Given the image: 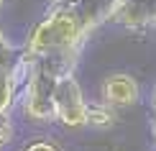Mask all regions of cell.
<instances>
[{
	"label": "cell",
	"instance_id": "30bf717a",
	"mask_svg": "<svg viewBox=\"0 0 156 151\" xmlns=\"http://www.w3.org/2000/svg\"><path fill=\"white\" fill-rule=\"evenodd\" d=\"M13 138V123L8 113H0V149L8 146V141Z\"/></svg>",
	"mask_w": 156,
	"mask_h": 151
},
{
	"label": "cell",
	"instance_id": "7a4b0ae2",
	"mask_svg": "<svg viewBox=\"0 0 156 151\" xmlns=\"http://www.w3.org/2000/svg\"><path fill=\"white\" fill-rule=\"evenodd\" d=\"M54 115L69 128L87 126V102L74 72H64L54 87Z\"/></svg>",
	"mask_w": 156,
	"mask_h": 151
},
{
	"label": "cell",
	"instance_id": "ba28073f",
	"mask_svg": "<svg viewBox=\"0 0 156 151\" xmlns=\"http://www.w3.org/2000/svg\"><path fill=\"white\" fill-rule=\"evenodd\" d=\"M87 126H95V128L113 126V110L105 105H87Z\"/></svg>",
	"mask_w": 156,
	"mask_h": 151
},
{
	"label": "cell",
	"instance_id": "277c9868",
	"mask_svg": "<svg viewBox=\"0 0 156 151\" xmlns=\"http://www.w3.org/2000/svg\"><path fill=\"white\" fill-rule=\"evenodd\" d=\"M64 3L74 10V16L82 21V26L87 28V34L92 28H97L100 23H105L113 18V13L118 10V5L123 0H56Z\"/></svg>",
	"mask_w": 156,
	"mask_h": 151
},
{
	"label": "cell",
	"instance_id": "9c48e42d",
	"mask_svg": "<svg viewBox=\"0 0 156 151\" xmlns=\"http://www.w3.org/2000/svg\"><path fill=\"white\" fill-rule=\"evenodd\" d=\"M23 151H62V149H59V143H54L51 138H31Z\"/></svg>",
	"mask_w": 156,
	"mask_h": 151
},
{
	"label": "cell",
	"instance_id": "52a82bcc",
	"mask_svg": "<svg viewBox=\"0 0 156 151\" xmlns=\"http://www.w3.org/2000/svg\"><path fill=\"white\" fill-rule=\"evenodd\" d=\"M21 59H23V49H16L8 38L3 36V31H0V67L18 69L21 67Z\"/></svg>",
	"mask_w": 156,
	"mask_h": 151
},
{
	"label": "cell",
	"instance_id": "4fadbf2b",
	"mask_svg": "<svg viewBox=\"0 0 156 151\" xmlns=\"http://www.w3.org/2000/svg\"><path fill=\"white\" fill-rule=\"evenodd\" d=\"M3 3H5V0H0V8H3Z\"/></svg>",
	"mask_w": 156,
	"mask_h": 151
},
{
	"label": "cell",
	"instance_id": "7c38bea8",
	"mask_svg": "<svg viewBox=\"0 0 156 151\" xmlns=\"http://www.w3.org/2000/svg\"><path fill=\"white\" fill-rule=\"evenodd\" d=\"M151 131H154V141H156V118H154V128Z\"/></svg>",
	"mask_w": 156,
	"mask_h": 151
},
{
	"label": "cell",
	"instance_id": "5b68a950",
	"mask_svg": "<svg viewBox=\"0 0 156 151\" xmlns=\"http://www.w3.org/2000/svg\"><path fill=\"white\" fill-rule=\"evenodd\" d=\"M110 21H115L118 26H126V28L156 26V0H123Z\"/></svg>",
	"mask_w": 156,
	"mask_h": 151
},
{
	"label": "cell",
	"instance_id": "8fae6325",
	"mask_svg": "<svg viewBox=\"0 0 156 151\" xmlns=\"http://www.w3.org/2000/svg\"><path fill=\"white\" fill-rule=\"evenodd\" d=\"M151 108H154V115H156V90H154V95H151Z\"/></svg>",
	"mask_w": 156,
	"mask_h": 151
},
{
	"label": "cell",
	"instance_id": "8992f818",
	"mask_svg": "<svg viewBox=\"0 0 156 151\" xmlns=\"http://www.w3.org/2000/svg\"><path fill=\"white\" fill-rule=\"evenodd\" d=\"M16 72H18V69L0 67V113H8L10 105H13V100H16V95H18Z\"/></svg>",
	"mask_w": 156,
	"mask_h": 151
},
{
	"label": "cell",
	"instance_id": "3957f363",
	"mask_svg": "<svg viewBox=\"0 0 156 151\" xmlns=\"http://www.w3.org/2000/svg\"><path fill=\"white\" fill-rule=\"evenodd\" d=\"M100 95H102V105L110 110L113 108H128V105H133L138 100V82L131 74L115 72V74H108L102 80Z\"/></svg>",
	"mask_w": 156,
	"mask_h": 151
},
{
	"label": "cell",
	"instance_id": "6da1fadb",
	"mask_svg": "<svg viewBox=\"0 0 156 151\" xmlns=\"http://www.w3.org/2000/svg\"><path fill=\"white\" fill-rule=\"evenodd\" d=\"M87 28L74 16V10L64 3H51L46 16L38 21L28 34L23 54L41 56V59H59V62L74 67L82 41L87 38Z\"/></svg>",
	"mask_w": 156,
	"mask_h": 151
}]
</instances>
